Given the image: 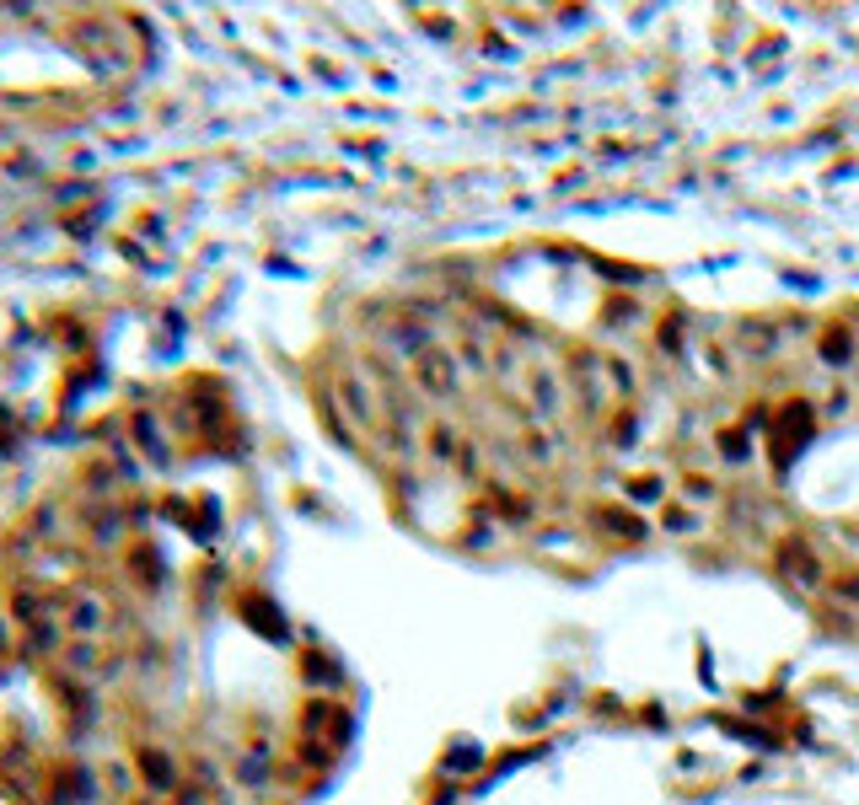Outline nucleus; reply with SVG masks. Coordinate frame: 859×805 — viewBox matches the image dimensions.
I'll return each mask as SVG.
<instances>
[{"label": "nucleus", "mask_w": 859, "mask_h": 805, "mask_svg": "<svg viewBox=\"0 0 859 805\" xmlns=\"http://www.w3.org/2000/svg\"><path fill=\"white\" fill-rule=\"evenodd\" d=\"M779 569H784V575H790V580H795L800 591H811V585L822 580V569H817V553H811L806 543H795V537H790V543L779 548Z\"/></svg>", "instance_id": "1"}, {"label": "nucleus", "mask_w": 859, "mask_h": 805, "mask_svg": "<svg viewBox=\"0 0 859 805\" xmlns=\"http://www.w3.org/2000/svg\"><path fill=\"white\" fill-rule=\"evenodd\" d=\"M419 376H425V387H435V392H451V387H457V371H451V360L441 355V349L419 365Z\"/></svg>", "instance_id": "2"}, {"label": "nucleus", "mask_w": 859, "mask_h": 805, "mask_svg": "<svg viewBox=\"0 0 859 805\" xmlns=\"http://www.w3.org/2000/svg\"><path fill=\"white\" fill-rule=\"evenodd\" d=\"M849 328H827V333H822V360H833V365H843L849 360V355H854V349H849Z\"/></svg>", "instance_id": "3"}, {"label": "nucleus", "mask_w": 859, "mask_h": 805, "mask_svg": "<svg viewBox=\"0 0 859 805\" xmlns=\"http://www.w3.org/2000/svg\"><path fill=\"white\" fill-rule=\"evenodd\" d=\"M602 526H607V532H623V537H645V526H639V516H629V510H602Z\"/></svg>", "instance_id": "4"}, {"label": "nucleus", "mask_w": 859, "mask_h": 805, "mask_svg": "<svg viewBox=\"0 0 859 805\" xmlns=\"http://www.w3.org/2000/svg\"><path fill=\"white\" fill-rule=\"evenodd\" d=\"M629 489H634L639 500H661V478H655V483H650V478H639V483H629Z\"/></svg>", "instance_id": "5"}, {"label": "nucleus", "mask_w": 859, "mask_h": 805, "mask_svg": "<svg viewBox=\"0 0 859 805\" xmlns=\"http://www.w3.org/2000/svg\"><path fill=\"white\" fill-rule=\"evenodd\" d=\"M666 526H672V532H693V516H688V510H666Z\"/></svg>", "instance_id": "6"}, {"label": "nucleus", "mask_w": 859, "mask_h": 805, "mask_svg": "<svg viewBox=\"0 0 859 805\" xmlns=\"http://www.w3.org/2000/svg\"><path fill=\"white\" fill-rule=\"evenodd\" d=\"M688 494H693V500H709V494H715V483H709V478H688Z\"/></svg>", "instance_id": "7"}]
</instances>
